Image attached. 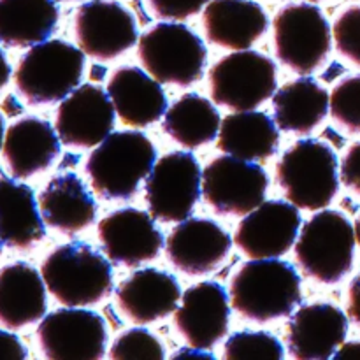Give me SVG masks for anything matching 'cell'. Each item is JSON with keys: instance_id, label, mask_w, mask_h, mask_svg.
Masks as SVG:
<instances>
[{"instance_id": "1", "label": "cell", "mask_w": 360, "mask_h": 360, "mask_svg": "<svg viewBox=\"0 0 360 360\" xmlns=\"http://www.w3.org/2000/svg\"><path fill=\"white\" fill-rule=\"evenodd\" d=\"M301 297L297 269L280 259H250L231 281L232 308L257 323L288 316Z\"/></svg>"}, {"instance_id": "2", "label": "cell", "mask_w": 360, "mask_h": 360, "mask_svg": "<svg viewBox=\"0 0 360 360\" xmlns=\"http://www.w3.org/2000/svg\"><path fill=\"white\" fill-rule=\"evenodd\" d=\"M157 162L155 144L137 130L111 132L86 160L94 192L104 200H129Z\"/></svg>"}, {"instance_id": "3", "label": "cell", "mask_w": 360, "mask_h": 360, "mask_svg": "<svg viewBox=\"0 0 360 360\" xmlns=\"http://www.w3.org/2000/svg\"><path fill=\"white\" fill-rule=\"evenodd\" d=\"M41 274L49 294L69 308L97 304L112 292L109 259L83 241L53 250L42 262Z\"/></svg>"}, {"instance_id": "4", "label": "cell", "mask_w": 360, "mask_h": 360, "mask_svg": "<svg viewBox=\"0 0 360 360\" xmlns=\"http://www.w3.org/2000/svg\"><path fill=\"white\" fill-rule=\"evenodd\" d=\"M84 72V51L60 39L32 46L18 62L14 84L30 104H53L72 94Z\"/></svg>"}, {"instance_id": "5", "label": "cell", "mask_w": 360, "mask_h": 360, "mask_svg": "<svg viewBox=\"0 0 360 360\" xmlns=\"http://www.w3.org/2000/svg\"><path fill=\"white\" fill-rule=\"evenodd\" d=\"M276 181L299 210H323L340 190L338 155L322 141H297L276 164Z\"/></svg>"}, {"instance_id": "6", "label": "cell", "mask_w": 360, "mask_h": 360, "mask_svg": "<svg viewBox=\"0 0 360 360\" xmlns=\"http://www.w3.org/2000/svg\"><path fill=\"white\" fill-rule=\"evenodd\" d=\"M355 227L340 211L320 210L302 227L294 252L302 273L323 285L340 283L352 271Z\"/></svg>"}, {"instance_id": "7", "label": "cell", "mask_w": 360, "mask_h": 360, "mask_svg": "<svg viewBox=\"0 0 360 360\" xmlns=\"http://www.w3.org/2000/svg\"><path fill=\"white\" fill-rule=\"evenodd\" d=\"M137 55L155 79L185 88L202 77L207 49L186 25L158 23L141 35Z\"/></svg>"}, {"instance_id": "8", "label": "cell", "mask_w": 360, "mask_h": 360, "mask_svg": "<svg viewBox=\"0 0 360 360\" xmlns=\"http://www.w3.org/2000/svg\"><path fill=\"white\" fill-rule=\"evenodd\" d=\"M273 30L276 56L294 72L306 76L326 62L333 35L320 7L288 4L274 16Z\"/></svg>"}, {"instance_id": "9", "label": "cell", "mask_w": 360, "mask_h": 360, "mask_svg": "<svg viewBox=\"0 0 360 360\" xmlns=\"http://www.w3.org/2000/svg\"><path fill=\"white\" fill-rule=\"evenodd\" d=\"M210 86L218 105L252 111L276 91V63L259 51H234L211 67Z\"/></svg>"}, {"instance_id": "10", "label": "cell", "mask_w": 360, "mask_h": 360, "mask_svg": "<svg viewBox=\"0 0 360 360\" xmlns=\"http://www.w3.org/2000/svg\"><path fill=\"white\" fill-rule=\"evenodd\" d=\"M202 193V171L195 155L172 151L155 162L144 185L148 211L155 220L179 224L192 214Z\"/></svg>"}, {"instance_id": "11", "label": "cell", "mask_w": 360, "mask_h": 360, "mask_svg": "<svg viewBox=\"0 0 360 360\" xmlns=\"http://www.w3.org/2000/svg\"><path fill=\"white\" fill-rule=\"evenodd\" d=\"M269 176L253 160L224 155L202 171V197L221 217H246L266 200Z\"/></svg>"}, {"instance_id": "12", "label": "cell", "mask_w": 360, "mask_h": 360, "mask_svg": "<svg viewBox=\"0 0 360 360\" xmlns=\"http://www.w3.org/2000/svg\"><path fill=\"white\" fill-rule=\"evenodd\" d=\"M37 341L51 360H98L105 355L108 329L98 313L65 306L42 316Z\"/></svg>"}, {"instance_id": "13", "label": "cell", "mask_w": 360, "mask_h": 360, "mask_svg": "<svg viewBox=\"0 0 360 360\" xmlns=\"http://www.w3.org/2000/svg\"><path fill=\"white\" fill-rule=\"evenodd\" d=\"M74 30L84 55L112 60L136 46V18L115 0H90L77 7Z\"/></svg>"}, {"instance_id": "14", "label": "cell", "mask_w": 360, "mask_h": 360, "mask_svg": "<svg viewBox=\"0 0 360 360\" xmlns=\"http://www.w3.org/2000/svg\"><path fill=\"white\" fill-rule=\"evenodd\" d=\"M301 224L290 200H266L241 220L234 241L248 259H280L295 245Z\"/></svg>"}, {"instance_id": "15", "label": "cell", "mask_w": 360, "mask_h": 360, "mask_svg": "<svg viewBox=\"0 0 360 360\" xmlns=\"http://www.w3.org/2000/svg\"><path fill=\"white\" fill-rule=\"evenodd\" d=\"M98 239L105 257L116 266L137 267L157 259L164 248V236L153 217L136 207L112 211L98 224Z\"/></svg>"}, {"instance_id": "16", "label": "cell", "mask_w": 360, "mask_h": 360, "mask_svg": "<svg viewBox=\"0 0 360 360\" xmlns=\"http://www.w3.org/2000/svg\"><path fill=\"white\" fill-rule=\"evenodd\" d=\"M115 116L109 94L95 84H83L63 98L55 127L67 146L95 148L112 132Z\"/></svg>"}, {"instance_id": "17", "label": "cell", "mask_w": 360, "mask_h": 360, "mask_svg": "<svg viewBox=\"0 0 360 360\" xmlns=\"http://www.w3.org/2000/svg\"><path fill=\"white\" fill-rule=\"evenodd\" d=\"M232 248L225 229L207 218H186L179 221L167 238L169 260L181 273L202 276L217 271Z\"/></svg>"}, {"instance_id": "18", "label": "cell", "mask_w": 360, "mask_h": 360, "mask_svg": "<svg viewBox=\"0 0 360 360\" xmlns=\"http://www.w3.org/2000/svg\"><path fill=\"white\" fill-rule=\"evenodd\" d=\"M231 302L227 290L217 281H202L181 297L174 326L188 347L211 350L229 330Z\"/></svg>"}, {"instance_id": "19", "label": "cell", "mask_w": 360, "mask_h": 360, "mask_svg": "<svg viewBox=\"0 0 360 360\" xmlns=\"http://www.w3.org/2000/svg\"><path fill=\"white\" fill-rule=\"evenodd\" d=\"M348 319L340 308L327 302L301 306L287 326L288 354L297 360L334 357L345 343Z\"/></svg>"}, {"instance_id": "20", "label": "cell", "mask_w": 360, "mask_h": 360, "mask_svg": "<svg viewBox=\"0 0 360 360\" xmlns=\"http://www.w3.org/2000/svg\"><path fill=\"white\" fill-rule=\"evenodd\" d=\"M120 309L137 326L160 322L178 309L181 299L179 283L171 273L148 269L136 271L116 288Z\"/></svg>"}, {"instance_id": "21", "label": "cell", "mask_w": 360, "mask_h": 360, "mask_svg": "<svg viewBox=\"0 0 360 360\" xmlns=\"http://www.w3.org/2000/svg\"><path fill=\"white\" fill-rule=\"evenodd\" d=\"M60 143L51 123L37 116H25L6 130L4 160L14 178H32L51 167L60 155Z\"/></svg>"}, {"instance_id": "22", "label": "cell", "mask_w": 360, "mask_h": 360, "mask_svg": "<svg viewBox=\"0 0 360 360\" xmlns=\"http://www.w3.org/2000/svg\"><path fill=\"white\" fill-rule=\"evenodd\" d=\"M108 94L118 118L134 129L158 122L167 111V97L160 81L139 67L125 65L115 70L108 83Z\"/></svg>"}, {"instance_id": "23", "label": "cell", "mask_w": 360, "mask_h": 360, "mask_svg": "<svg viewBox=\"0 0 360 360\" xmlns=\"http://www.w3.org/2000/svg\"><path fill=\"white\" fill-rule=\"evenodd\" d=\"M202 25L210 42L241 51L266 34L269 18L253 0H211L204 7Z\"/></svg>"}, {"instance_id": "24", "label": "cell", "mask_w": 360, "mask_h": 360, "mask_svg": "<svg viewBox=\"0 0 360 360\" xmlns=\"http://www.w3.org/2000/svg\"><path fill=\"white\" fill-rule=\"evenodd\" d=\"M46 283L42 274L27 262H14L0 269V323L21 329L46 315Z\"/></svg>"}, {"instance_id": "25", "label": "cell", "mask_w": 360, "mask_h": 360, "mask_svg": "<svg viewBox=\"0 0 360 360\" xmlns=\"http://www.w3.org/2000/svg\"><path fill=\"white\" fill-rule=\"evenodd\" d=\"M44 224L74 236L90 227L97 217V204L83 179L74 172L55 176L39 195Z\"/></svg>"}, {"instance_id": "26", "label": "cell", "mask_w": 360, "mask_h": 360, "mask_svg": "<svg viewBox=\"0 0 360 360\" xmlns=\"http://www.w3.org/2000/svg\"><path fill=\"white\" fill-rule=\"evenodd\" d=\"M46 236L34 190L11 178H0V239L14 250H28Z\"/></svg>"}, {"instance_id": "27", "label": "cell", "mask_w": 360, "mask_h": 360, "mask_svg": "<svg viewBox=\"0 0 360 360\" xmlns=\"http://www.w3.org/2000/svg\"><path fill=\"white\" fill-rule=\"evenodd\" d=\"M276 122L262 111H236L221 120L217 146L243 160H266L278 151Z\"/></svg>"}, {"instance_id": "28", "label": "cell", "mask_w": 360, "mask_h": 360, "mask_svg": "<svg viewBox=\"0 0 360 360\" xmlns=\"http://www.w3.org/2000/svg\"><path fill=\"white\" fill-rule=\"evenodd\" d=\"M329 94L313 77L290 81L273 95L274 122L285 132L306 136L329 112Z\"/></svg>"}, {"instance_id": "29", "label": "cell", "mask_w": 360, "mask_h": 360, "mask_svg": "<svg viewBox=\"0 0 360 360\" xmlns=\"http://www.w3.org/2000/svg\"><path fill=\"white\" fill-rule=\"evenodd\" d=\"M58 18L55 0H0V44L27 48L48 41Z\"/></svg>"}, {"instance_id": "30", "label": "cell", "mask_w": 360, "mask_h": 360, "mask_svg": "<svg viewBox=\"0 0 360 360\" xmlns=\"http://www.w3.org/2000/svg\"><path fill=\"white\" fill-rule=\"evenodd\" d=\"M221 118L210 98L185 94L165 111L162 129L174 143L195 150L218 137Z\"/></svg>"}, {"instance_id": "31", "label": "cell", "mask_w": 360, "mask_h": 360, "mask_svg": "<svg viewBox=\"0 0 360 360\" xmlns=\"http://www.w3.org/2000/svg\"><path fill=\"white\" fill-rule=\"evenodd\" d=\"M227 360L241 359H267L281 360L285 357L283 345L276 336L266 330H241L232 334L224 348Z\"/></svg>"}, {"instance_id": "32", "label": "cell", "mask_w": 360, "mask_h": 360, "mask_svg": "<svg viewBox=\"0 0 360 360\" xmlns=\"http://www.w3.org/2000/svg\"><path fill=\"white\" fill-rule=\"evenodd\" d=\"M329 109L340 125L360 134V76L345 77L330 91Z\"/></svg>"}, {"instance_id": "33", "label": "cell", "mask_w": 360, "mask_h": 360, "mask_svg": "<svg viewBox=\"0 0 360 360\" xmlns=\"http://www.w3.org/2000/svg\"><path fill=\"white\" fill-rule=\"evenodd\" d=\"M109 357L112 360H132V359H153L162 360L165 357L162 343L146 329L134 327L118 336L112 343Z\"/></svg>"}, {"instance_id": "34", "label": "cell", "mask_w": 360, "mask_h": 360, "mask_svg": "<svg viewBox=\"0 0 360 360\" xmlns=\"http://www.w3.org/2000/svg\"><path fill=\"white\" fill-rule=\"evenodd\" d=\"M336 48L345 58L360 65V6H352L340 14L333 28Z\"/></svg>"}, {"instance_id": "35", "label": "cell", "mask_w": 360, "mask_h": 360, "mask_svg": "<svg viewBox=\"0 0 360 360\" xmlns=\"http://www.w3.org/2000/svg\"><path fill=\"white\" fill-rule=\"evenodd\" d=\"M211 0H148L153 13L162 20L181 21L200 13Z\"/></svg>"}, {"instance_id": "36", "label": "cell", "mask_w": 360, "mask_h": 360, "mask_svg": "<svg viewBox=\"0 0 360 360\" xmlns=\"http://www.w3.org/2000/svg\"><path fill=\"white\" fill-rule=\"evenodd\" d=\"M341 181L360 195V143L354 144L341 162Z\"/></svg>"}, {"instance_id": "37", "label": "cell", "mask_w": 360, "mask_h": 360, "mask_svg": "<svg viewBox=\"0 0 360 360\" xmlns=\"http://www.w3.org/2000/svg\"><path fill=\"white\" fill-rule=\"evenodd\" d=\"M27 348L23 347L16 334L0 329V359L23 360L27 359Z\"/></svg>"}, {"instance_id": "38", "label": "cell", "mask_w": 360, "mask_h": 360, "mask_svg": "<svg viewBox=\"0 0 360 360\" xmlns=\"http://www.w3.org/2000/svg\"><path fill=\"white\" fill-rule=\"evenodd\" d=\"M348 315L360 327V274L354 278L348 288Z\"/></svg>"}, {"instance_id": "39", "label": "cell", "mask_w": 360, "mask_h": 360, "mask_svg": "<svg viewBox=\"0 0 360 360\" xmlns=\"http://www.w3.org/2000/svg\"><path fill=\"white\" fill-rule=\"evenodd\" d=\"M334 359H360V340L341 345L334 354Z\"/></svg>"}, {"instance_id": "40", "label": "cell", "mask_w": 360, "mask_h": 360, "mask_svg": "<svg viewBox=\"0 0 360 360\" xmlns=\"http://www.w3.org/2000/svg\"><path fill=\"white\" fill-rule=\"evenodd\" d=\"M179 357H200V359H214V355L211 354L210 350H200V348H183V350L176 352L174 355H172V359H179Z\"/></svg>"}, {"instance_id": "41", "label": "cell", "mask_w": 360, "mask_h": 360, "mask_svg": "<svg viewBox=\"0 0 360 360\" xmlns=\"http://www.w3.org/2000/svg\"><path fill=\"white\" fill-rule=\"evenodd\" d=\"M9 79H11V65L9 62H7L4 51L0 49V90L9 83Z\"/></svg>"}, {"instance_id": "42", "label": "cell", "mask_w": 360, "mask_h": 360, "mask_svg": "<svg viewBox=\"0 0 360 360\" xmlns=\"http://www.w3.org/2000/svg\"><path fill=\"white\" fill-rule=\"evenodd\" d=\"M4 136H6V127H4V118H2V115H0V150H2Z\"/></svg>"}, {"instance_id": "43", "label": "cell", "mask_w": 360, "mask_h": 360, "mask_svg": "<svg viewBox=\"0 0 360 360\" xmlns=\"http://www.w3.org/2000/svg\"><path fill=\"white\" fill-rule=\"evenodd\" d=\"M355 239H357V243L360 245V214H359L357 221H355Z\"/></svg>"}, {"instance_id": "44", "label": "cell", "mask_w": 360, "mask_h": 360, "mask_svg": "<svg viewBox=\"0 0 360 360\" xmlns=\"http://www.w3.org/2000/svg\"><path fill=\"white\" fill-rule=\"evenodd\" d=\"M2 245L4 243H2V239H0V253H2Z\"/></svg>"}, {"instance_id": "45", "label": "cell", "mask_w": 360, "mask_h": 360, "mask_svg": "<svg viewBox=\"0 0 360 360\" xmlns=\"http://www.w3.org/2000/svg\"><path fill=\"white\" fill-rule=\"evenodd\" d=\"M311 2H320V0H311Z\"/></svg>"}]
</instances>
